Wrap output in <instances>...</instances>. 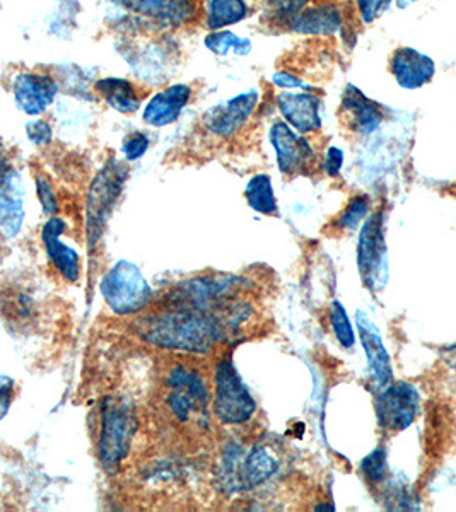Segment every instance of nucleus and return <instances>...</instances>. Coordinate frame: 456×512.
<instances>
[{
  "label": "nucleus",
  "mask_w": 456,
  "mask_h": 512,
  "mask_svg": "<svg viewBox=\"0 0 456 512\" xmlns=\"http://www.w3.org/2000/svg\"><path fill=\"white\" fill-rule=\"evenodd\" d=\"M12 396H14V379L2 376L0 378V410H2L0 417L2 419H6L9 407H11Z\"/></svg>",
  "instance_id": "f704fd0d"
},
{
  "label": "nucleus",
  "mask_w": 456,
  "mask_h": 512,
  "mask_svg": "<svg viewBox=\"0 0 456 512\" xmlns=\"http://www.w3.org/2000/svg\"><path fill=\"white\" fill-rule=\"evenodd\" d=\"M192 98V88L187 84H173L170 88L152 96L142 113V118L151 127H168L180 118L183 108Z\"/></svg>",
  "instance_id": "a211bd4d"
},
{
  "label": "nucleus",
  "mask_w": 456,
  "mask_h": 512,
  "mask_svg": "<svg viewBox=\"0 0 456 512\" xmlns=\"http://www.w3.org/2000/svg\"><path fill=\"white\" fill-rule=\"evenodd\" d=\"M137 332L147 344L158 345L161 349L207 354L219 342L223 328L209 311L187 304L149 316L139 323Z\"/></svg>",
  "instance_id": "f257e3e1"
},
{
  "label": "nucleus",
  "mask_w": 456,
  "mask_h": 512,
  "mask_svg": "<svg viewBox=\"0 0 456 512\" xmlns=\"http://www.w3.org/2000/svg\"><path fill=\"white\" fill-rule=\"evenodd\" d=\"M65 229H67V222L64 219L50 217L43 226L41 239L53 267L57 268V272L67 282L74 284L81 277V256L72 246L62 243V234L65 233Z\"/></svg>",
  "instance_id": "2eb2a0df"
},
{
  "label": "nucleus",
  "mask_w": 456,
  "mask_h": 512,
  "mask_svg": "<svg viewBox=\"0 0 456 512\" xmlns=\"http://www.w3.org/2000/svg\"><path fill=\"white\" fill-rule=\"evenodd\" d=\"M357 268L366 289L371 292L385 289L388 282V253L383 212H375L364 222L357 243Z\"/></svg>",
  "instance_id": "6e6552de"
},
{
  "label": "nucleus",
  "mask_w": 456,
  "mask_h": 512,
  "mask_svg": "<svg viewBox=\"0 0 456 512\" xmlns=\"http://www.w3.org/2000/svg\"><path fill=\"white\" fill-rule=\"evenodd\" d=\"M272 79H274L277 86H282V88H304L303 82L299 81L298 77L291 76L287 72H279Z\"/></svg>",
  "instance_id": "c9c22d12"
},
{
  "label": "nucleus",
  "mask_w": 456,
  "mask_h": 512,
  "mask_svg": "<svg viewBox=\"0 0 456 512\" xmlns=\"http://www.w3.org/2000/svg\"><path fill=\"white\" fill-rule=\"evenodd\" d=\"M441 355H443V359H445L446 364L456 371V344L443 349Z\"/></svg>",
  "instance_id": "e433bc0d"
},
{
  "label": "nucleus",
  "mask_w": 456,
  "mask_h": 512,
  "mask_svg": "<svg viewBox=\"0 0 456 512\" xmlns=\"http://www.w3.org/2000/svg\"><path fill=\"white\" fill-rule=\"evenodd\" d=\"M36 192H38V198H40L43 212H45L47 216L55 214V212H57V198H55L52 183H50L45 176H38V178H36Z\"/></svg>",
  "instance_id": "c756f323"
},
{
  "label": "nucleus",
  "mask_w": 456,
  "mask_h": 512,
  "mask_svg": "<svg viewBox=\"0 0 456 512\" xmlns=\"http://www.w3.org/2000/svg\"><path fill=\"white\" fill-rule=\"evenodd\" d=\"M137 415L132 403L123 398L108 396L101 407L98 456L108 472L117 470L134 441L137 432Z\"/></svg>",
  "instance_id": "20e7f679"
},
{
  "label": "nucleus",
  "mask_w": 456,
  "mask_h": 512,
  "mask_svg": "<svg viewBox=\"0 0 456 512\" xmlns=\"http://www.w3.org/2000/svg\"><path fill=\"white\" fill-rule=\"evenodd\" d=\"M277 106L286 122L298 130L299 134H313L322 127L320 99L310 93H281L277 96Z\"/></svg>",
  "instance_id": "f3484780"
},
{
  "label": "nucleus",
  "mask_w": 456,
  "mask_h": 512,
  "mask_svg": "<svg viewBox=\"0 0 456 512\" xmlns=\"http://www.w3.org/2000/svg\"><path fill=\"white\" fill-rule=\"evenodd\" d=\"M214 414L224 425H241L257 414V402L233 362H217L214 371Z\"/></svg>",
  "instance_id": "0eeeda50"
},
{
  "label": "nucleus",
  "mask_w": 456,
  "mask_h": 512,
  "mask_svg": "<svg viewBox=\"0 0 456 512\" xmlns=\"http://www.w3.org/2000/svg\"><path fill=\"white\" fill-rule=\"evenodd\" d=\"M151 146V140L144 134L130 135L129 139L125 140L122 152L127 161H137L146 154L147 149Z\"/></svg>",
  "instance_id": "7c9ffc66"
},
{
  "label": "nucleus",
  "mask_w": 456,
  "mask_h": 512,
  "mask_svg": "<svg viewBox=\"0 0 456 512\" xmlns=\"http://www.w3.org/2000/svg\"><path fill=\"white\" fill-rule=\"evenodd\" d=\"M164 405L176 422L204 425L207 422L209 391L199 373L176 366L164 379Z\"/></svg>",
  "instance_id": "423d86ee"
},
{
  "label": "nucleus",
  "mask_w": 456,
  "mask_h": 512,
  "mask_svg": "<svg viewBox=\"0 0 456 512\" xmlns=\"http://www.w3.org/2000/svg\"><path fill=\"white\" fill-rule=\"evenodd\" d=\"M361 470L369 482L380 483L386 478V451L378 448L361 461Z\"/></svg>",
  "instance_id": "c85d7f7f"
},
{
  "label": "nucleus",
  "mask_w": 456,
  "mask_h": 512,
  "mask_svg": "<svg viewBox=\"0 0 456 512\" xmlns=\"http://www.w3.org/2000/svg\"><path fill=\"white\" fill-rule=\"evenodd\" d=\"M258 105L257 91L238 94L223 105L212 108L204 117V127L209 134L221 139L233 137L245 125Z\"/></svg>",
  "instance_id": "f8f14e48"
},
{
  "label": "nucleus",
  "mask_w": 456,
  "mask_h": 512,
  "mask_svg": "<svg viewBox=\"0 0 456 512\" xmlns=\"http://www.w3.org/2000/svg\"><path fill=\"white\" fill-rule=\"evenodd\" d=\"M328 318H330V325H332V330H334L339 344L344 349H351L352 345L356 344V333H354L351 320L347 316V311L339 301H332V304H330Z\"/></svg>",
  "instance_id": "a878e982"
},
{
  "label": "nucleus",
  "mask_w": 456,
  "mask_h": 512,
  "mask_svg": "<svg viewBox=\"0 0 456 512\" xmlns=\"http://www.w3.org/2000/svg\"><path fill=\"white\" fill-rule=\"evenodd\" d=\"M112 4L158 28H180L190 23L197 7L193 0H110Z\"/></svg>",
  "instance_id": "9b49d317"
},
{
  "label": "nucleus",
  "mask_w": 456,
  "mask_h": 512,
  "mask_svg": "<svg viewBox=\"0 0 456 512\" xmlns=\"http://www.w3.org/2000/svg\"><path fill=\"white\" fill-rule=\"evenodd\" d=\"M342 18L337 7L316 6L304 9L289 23V28L303 35H334L339 31Z\"/></svg>",
  "instance_id": "412c9836"
},
{
  "label": "nucleus",
  "mask_w": 456,
  "mask_h": 512,
  "mask_svg": "<svg viewBox=\"0 0 456 512\" xmlns=\"http://www.w3.org/2000/svg\"><path fill=\"white\" fill-rule=\"evenodd\" d=\"M342 166H344V152L340 151L339 147H328L325 163H323L325 173L335 178L342 171Z\"/></svg>",
  "instance_id": "72a5a7b5"
},
{
  "label": "nucleus",
  "mask_w": 456,
  "mask_h": 512,
  "mask_svg": "<svg viewBox=\"0 0 456 512\" xmlns=\"http://www.w3.org/2000/svg\"><path fill=\"white\" fill-rule=\"evenodd\" d=\"M205 47L209 48L212 53L221 55V57H228L231 52L238 55V57H245V55L252 52V41L240 38L231 31L221 30L214 31L205 38Z\"/></svg>",
  "instance_id": "393cba45"
},
{
  "label": "nucleus",
  "mask_w": 456,
  "mask_h": 512,
  "mask_svg": "<svg viewBox=\"0 0 456 512\" xmlns=\"http://www.w3.org/2000/svg\"><path fill=\"white\" fill-rule=\"evenodd\" d=\"M26 134L36 146H47L52 142V127L43 120H36L26 125Z\"/></svg>",
  "instance_id": "2f4dec72"
},
{
  "label": "nucleus",
  "mask_w": 456,
  "mask_h": 512,
  "mask_svg": "<svg viewBox=\"0 0 456 512\" xmlns=\"http://www.w3.org/2000/svg\"><path fill=\"white\" fill-rule=\"evenodd\" d=\"M390 67L398 84L405 89L421 88L433 79L434 69H436L433 60L427 55L407 47L393 53Z\"/></svg>",
  "instance_id": "6ab92c4d"
},
{
  "label": "nucleus",
  "mask_w": 456,
  "mask_h": 512,
  "mask_svg": "<svg viewBox=\"0 0 456 512\" xmlns=\"http://www.w3.org/2000/svg\"><path fill=\"white\" fill-rule=\"evenodd\" d=\"M357 332L361 338L366 359H368L369 373L375 381L376 388H385L393 381L392 362L386 352L383 338L378 326L371 321L364 311H357Z\"/></svg>",
  "instance_id": "4468645a"
},
{
  "label": "nucleus",
  "mask_w": 456,
  "mask_h": 512,
  "mask_svg": "<svg viewBox=\"0 0 456 512\" xmlns=\"http://www.w3.org/2000/svg\"><path fill=\"white\" fill-rule=\"evenodd\" d=\"M94 89L118 113L130 115L141 108L142 98L134 88V84L127 79H118V77L101 79L94 84Z\"/></svg>",
  "instance_id": "4be33fe9"
},
{
  "label": "nucleus",
  "mask_w": 456,
  "mask_h": 512,
  "mask_svg": "<svg viewBox=\"0 0 456 512\" xmlns=\"http://www.w3.org/2000/svg\"><path fill=\"white\" fill-rule=\"evenodd\" d=\"M59 86L52 77L38 72H26L14 79L12 94L16 105L30 117L41 115L55 101Z\"/></svg>",
  "instance_id": "ddd939ff"
},
{
  "label": "nucleus",
  "mask_w": 456,
  "mask_h": 512,
  "mask_svg": "<svg viewBox=\"0 0 456 512\" xmlns=\"http://www.w3.org/2000/svg\"><path fill=\"white\" fill-rule=\"evenodd\" d=\"M342 110L349 118L351 127L359 134H371L383 122V113H381L380 106L366 98L352 84H349L345 89Z\"/></svg>",
  "instance_id": "aec40b11"
},
{
  "label": "nucleus",
  "mask_w": 456,
  "mask_h": 512,
  "mask_svg": "<svg viewBox=\"0 0 456 512\" xmlns=\"http://www.w3.org/2000/svg\"><path fill=\"white\" fill-rule=\"evenodd\" d=\"M270 142L275 149L282 175H311L316 169V152L306 137L289 123L275 122L270 128Z\"/></svg>",
  "instance_id": "9d476101"
},
{
  "label": "nucleus",
  "mask_w": 456,
  "mask_h": 512,
  "mask_svg": "<svg viewBox=\"0 0 456 512\" xmlns=\"http://www.w3.org/2000/svg\"><path fill=\"white\" fill-rule=\"evenodd\" d=\"M279 460L262 446L229 444L217 461L216 480L224 494H241L257 489L279 472Z\"/></svg>",
  "instance_id": "f03ea898"
},
{
  "label": "nucleus",
  "mask_w": 456,
  "mask_h": 512,
  "mask_svg": "<svg viewBox=\"0 0 456 512\" xmlns=\"http://www.w3.org/2000/svg\"><path fill=\"white\" fill-rule=\"evenodd\" d=\"M248 205L262 216H277V198L269 175L253 176L245 188Z\"/></svg>",
  "instance_id": "b1692460"
},
{
  "label": "nucleus",
  "mask_w": 456,
  "mask_h": 512,
  "mask_svg": "<svg viewBox=\"0 0 456 512\" xmlns=\"http://www.w3.org/2000/svg\"><path fill=\"white\" fill-rule=\"evenodd\" d=\"M369 212V198L356 197L352 200L351 204L347 205V209L344 210V214L339 217V227L347 229V231H354L357 226L363 222L364 217L368 216Z\"/></svg>",
  "instance_id": "cd10ccee"
},
{
  "label": "nucleus",
  "mask_w": 456,
  "mask_h": 512,
  "mask_svg": "<svg viewBox=\"0 0 456 512\" xmlns=\"http://www.w3.org/2000/svg\"><path fill=\"white\" fill-rule=\"evenodd\" d=\"M311 0H269V16L275 23L287 24L306 9Z\"/></svg>",
  "instance_id": "bb28decb"
},
{
  "label": "nucleus",
  "mask_w": 456,
  "mask_h": 512,
  "mask_svg": "<svg viewBox=\"0 0 456 512\" xmlns=\"http://www.w3.org/2000/svg\"><path fill=\"white\" fill-rule=\"evenodd\" d=\"M421 398L412 384L400 381L381 388L376 395L375 408L378 424L385 431L400 432L414 424Z\"/></svg>",
  "instance_id": "1a4fd4ad"
},
{
  "label": "nucleus",
  "mask_w": 456,
  "mask_h": 512,
  "mask_svg": "<svg viewBox=\"0 0 456 512\" xmlns=\"http://www.w3.org/2000/svg\"><path fill=\"white\" fill-rule=\"evenodd\" d=\"M100 292L106 306L118 316L141 313L151 304L152 289L141 268L129 260H118L101 279Z\"/></svg>",
  "instance_id": "39448f33"
},
{
  "label": "nucleus",
  "mask_w": 456,
  "mask_h": 512,
  "mask_svg": "<svg viewBox=\"0 0 456 512\" xmlns=\"http://www.w3.org/2000/svg\"><path fill=\"white\" fill-rule=\"evenodd\" d=\"M24 187L21 175L4 164L0 188V227L7 239L16 238L24 222Z\"/></svg>",
  "instance_id": "dca6fc26"
},
{
  "label": "nucleus",
  "mask_w": 456,
  "mask_h": 512,
  "mask_svg": "<svg viewBox=\"0 0 456 512\" xmlns=\"http://www.w3.org/2000/svg\"><path fill=\"white\" fill-rule=\"evenodd\" d=\"M359 12L366 23H373L381 12H385L390 7V0H357Z\"/></svg>",
  "instance_id": "473e14b6"
},
{
  "label": "nucleus",
  "mask_w": 456,
  "mask_h": 512,
  "mask_svg": "<svg viewBox=\"0 0 456 512\" xmlns=\"http://www.w3.org/2000/svg\"><path fill=\"white\" fill-rule=\"evenodd\" d=\"M130 168L127 161L112 158L94 176L86 200V238L89 251L98 245L110 221L113 209L122 197L125 183L129 180Z\"/></svg>",
  "instance_id": "7ed1b4c3"
},
{
  "label": "nucleus",
  "mask_w": 456,
  "mask_h": 512,
  "mask_svg": "<svg viewBox=\"0 0 456 512\" xmlns=\"http://www.w3.org/2000/svg\"><path fill=\"white\" fill-rule=\"evenodd\" d=\"M248 16L245 0H209L207 6V28L221 31L226 26L240 23Z\"/></svg>",
  "instance_id": "5701e85b"
}]
</instances>
